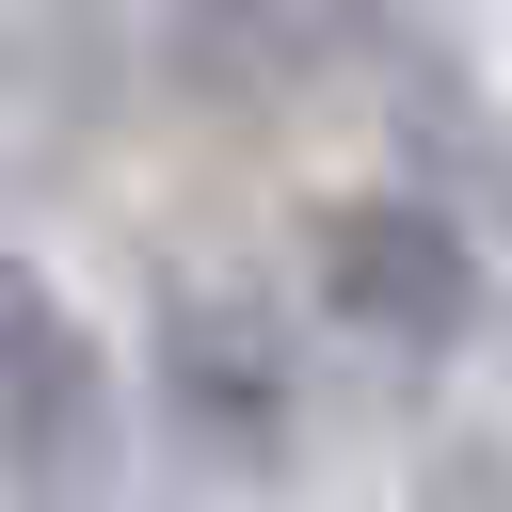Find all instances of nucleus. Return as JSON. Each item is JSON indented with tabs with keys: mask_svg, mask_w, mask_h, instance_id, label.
Instances as JSON below:
<instances>
[{
	"mask_svg": "<svg viewBox=\"0 0 512 512\" xmlns=\"http://www.w3.org/2000/svg\"><path fill=\"white\" fill-rule=\"evenodd\" d=\"M320 304H336L368 352H448V336L480 320V256H464L448 208L352 192V208H320Z\"/></svg>",
	"mask_w": 512,
	"mask_h": 512,
	"instance_id": "nucleus-1",
	"label": "nucleus"
},
{
	"mask_svg": "<svg viewBox=\"0 0 512 512\" xmlns=\"http://www.w3.org/2000/svg\"><path fill=\"white\" fill-rule=\"evenodd\" d=\"M96 400H112V384H96V336L64 320V288H48V272H16V256H0V448H32V464H48V448H80V432H96Z\"/></svg>",
	"mask_w": 512,
	"mask_h": 512,
	"instance_id": "nucleus-2",
	"label": "nucleus"
},
{
	"mask_svg": "<svg viewBox=\"0 0 512 512\" xmlns=\"http://www.w3.org/2000/svg\"><path fill=\"white\" fill-rule=\"evenodd\" d=\"M160 368H176V416L208 432V448H240V464H272V432H288V368H272V336L240 320V304H176L160 320Z\"/></svg>",
	"mask_w": 512,
	"mask_h": 512,
	"instance_id": "nucleus-3",
	"label": "nucleus"
}]
</instances>
